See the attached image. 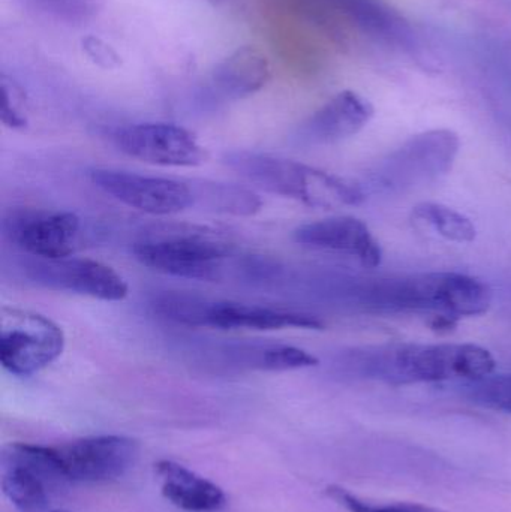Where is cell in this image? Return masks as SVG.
<instances>
[{
	"label": "cell",
	"mask_w": 511,
	"mask_h": 512,
	"mask_svg": "<svg viewBox=\"0 0 511 512\" xmlns=\"http://www.w3.org/2000/svg\"><path fill=\"white\" fill-rule=\"evenodd\" d=\"M339 358L356 375L395 385L474 382L497 367L494 355L476 343H392L351 349Z\"/></svg>",
	"instance_id": "cell-1"
},
{
	"label": "cell",
	"mask_w": 511,
	"mask_h": 512,
	"mask_svg": "<svg viewBox=\"0 0 511 512\" xmlns=\"http://www.w3.org/2000/svg\"><path fill=\"white\" fill-rule=\"evenodd\" d=\"M224 162L257 188L309 207L339 209L360 206L366 198L365 189L359 183L291 159L234 150L224 156Z\"/></svg>",
	"instance_id": "cell-2"
},
{
	"label": "cell",
	"mask_w": 511,
	"mask_h": 512,
	"mask_svg": "<svg viewBox=\"0 0 511 512\" xmlns=\"http://www.w3.org/2000/svg\"><path fill=\"white\" fill-rule=\"evenodd\" d=\"M162 319L191 328L218 330H323L326 322L311 313L236 301L209 300L186 292H164L152 303Z\"/></svg>",
	"instance_id": "cell-3"
},
{
	"label": "cell",
	"mask_w": 511,
	"mask_h": 512,
	"mask_svg": "<svg viewBox=\"0 0 511 512\" xmlns=\"http://www.w3.org/2000/svg\"><path fill=\"white\" fill-rule=\"evenodd\" d=\"M233 252V243L221 234L192 227L155 231L132 245V254L144 267L191 280L219 279Z\"/></svg>",
	"instance_id": "cell-4"
},
{
	"label": "cell",
	"mask_w": 511,
	"mask_h": 512,
	"mask_svg": "<svg viewBox=\"0 0 511 512\" xmlns=\"http://www.w3.org/2000/svg\"><path fill=\"white\" fill-rule=\"evenodd\" d=\"M461 150L452 129H431L405 141L369 174L374 191L407 194L437 182L452 170Z\"/></svg>",
	"instance_id": "cell-5"
},
{
	"label": "cell",
	"mask_w": 511,
	"mask_h": 512,
	"mask_svg": "<svg viewBox=\"0 0 511 512\" xmlns=\"http://www.w3.org/2000/svg\"><path fill=\"white\" fill-rule=\"evenodd\" d=\"M65 349L62 328L41 313L17 307L0 312V361L11 375H35L57 360Z\"/></svg>",
	"instance_id": "cell-6"
},
{
	"label": "cell",
	"mask_w": 511,
	"mask_h": 512,
	"mask_svg": "<svg viewBox=\"0 0 511 512\" xmlns=\"http://www.w3.org/2000/svg\"><path fill=\"white\" fill-rule=\"evenodd\" d=\"M87 176L99 191L147 215H177L195 206L191 185L180 180L110 168H93Z\"/></svg>",
	"instance_id": "cell-7"
},
{
	"label": "cell",
	"mask_w": 511,
	"mask_h": 512,
	"mask_svg": "<svg viewBox=\"0 0 511 512\" xmlns=\"http://www.w3.org/2000/svg\"><path fill=\"white\" fill-rule=\"evenodd\" d=\"M114 146L129 158L161 167L191 168L206 164L207 150L188 129L173 123H135L114 129Z\"/></svg>",
	"instance_id": "cell-8"
},
{
	"label": "cell",
	"mask_w": 511,
	"mask_h": 512,
	"mask_svg": "<svg viewBox=\"0 0 511 512\" xmlns=\"http://www.w3.org/2000/svg\"><path fill=\"white\" fill-rule=\"evenodd\" d=\"M30 282L53 291L86 295L102 301H122L128 283L110 265L89 258H33L24 264Z\"/></svg>",
	"instance_id": "cell-9"
},
{
	"label": "cell",
	"mask_w": 511,
	"mask_h": 512,
	"mask_svg": "<svg viewBox=\"0 0 511 512\" xmlns=\"http://www.w3.org/2000/svg\"><path fill=\"white\" fill-rule=\"evenodd\" d=\"M56 448L63 474L72 483H107L134 466L138 444L119 435L92 436Z\"/></svg>",
	"instance_id": "cell-10"
},
{
	"label": "cell",
	"mask_w": 511,
	"mask_h": 512,
	"mask_svg": "<svg viewBox=\"0 0 511 512\" xmlns=\"http://www.w3.org/2000/svg\"><path fill=\"white\" fill-rule=\"evenodd\" d=\"M78 231V216L60 210H14L3 219L9 242L32 258H66L74 252Z\"/></svg>",
	"instance_id": "cell-11"
},
{
	"label": "cell",
	"mask_w": 511,
	"mask_h": 512,
	"mask_svg": "<svg viewBox=\"0 0 511 512\" xmlns=\"http://www.w3.org/2000/svg\"><path fill=\"white\" fill-rule=\"evenodd\" d=\"M294 242L315 251L353 256L365 267L383 262V249L368 225L353 216H336L300 225L293 233Z\"/></svg>",
	"instance_id": "cell-12"
},
{
	"label": "cell",
	"mask_w": 511,
	"mask_h": 512,
	"mask_svg": "<svg viewBox=\"0 0 511 512\" xmlns=\"http://www.w3.org/2000/svg\"><path fill=\"white\" fill-rule=\"evenodd\" d=\"M374 114V105L368 99L353 90H344L300 125L297 138L312 146L341 143L359 134Z\"/></svg>",
	"instance_id": "cell-13"
},
{
	"label": "cell",
	"mask_w": 511,
	"mask_h": 512,
	"mask_svg": "<svg viewBox=\"0 0 511 512\" xmlns=\"http://www.w3.org/2000/svg\"><path fill=\"white\" fill-rule=\"evenodd\" d=\"M155 474L164 498L180 510L218 512L227 505L221 487L179 463L161 460L155 463Z\"/></svg>",
	"instance_id": "cell-14"
},
{
	"label": "cell",
	"mask_w": 511,
	"mask_h": 512,
	"mask_svg": "<svg viewBox=\"0 0 511 512\" xmlns=\"http://www.w3.org/2000/svg\"><path fill=\"white\" fill-rule=\"evenodd\" d=\"M371 38L389 44H411L413 32L407 21L383 0H320Z\"/></svg>",
	"instance_id": "cell-15"
},
{
	"label": "cell",
	"mask_w": 511,
	"mask_h": 512,
	"mask_svg": "<svg viewBox=\"0 0 511 512\" xmlns=\"http://www.w3.org/2000/svg\"><path fill=\"white\" fill-rule=\"evenodd\" d=\"M270 78L266 54L255 47L239 48L213 71V84L225 98L240 99L258 92Z\"/></svg>",
	"instance_id": "cell-16"
},
{
	"label": "cell",
	"mask_w": 511,
	"mask_h": 512,
	"mask_svg": "<svg viewBox=\"0 0 511 512\" xmlns=\"http://www.w3.org/2000/svg\"><path fill=\"white\" fill-rule=\"evenodd\" d=\"M194 192L195 204L227 215L252 216L260 212L263 201L254 192L231 183L203 182L189 183Z\"/></svg>",
	"instance_id": "cell-17"
},
{
	"label": "cell",
	"mask_w": 511,
	"mask_h": 512,
	"mask_svg": "<svg viewBox=\"0 0 511 512\" xmlns=\"http://www.w3.org/2000/svg\"><path fill=\"white\" fill-rule=\"evenodd\" d=\"M2 490L20 512H44L48 507L50 484L30 469L2 463Z\"/></svg>",
	"instance_id": "cell-18"
},
{
	"label": "cell",
	"mask_w": 511,
	"mask_h": 512,
	"mask_svg": "<svg viewBox=\"0 0 511 512\" xmlns=\"http://www.w3.org/2000/svg\"><path fill=\"white\" fill-rule=\"evenodd\" d=\"M233 355L240 358V364L267 372L308 369L320 363L315 355L291 345L248 346L237 348Z\"/></svg>",
	"instance_id": "cell-19"
},
{
	"label": "cell",
	"mask_w": 511,
	"mask_h": 512,
	"mask_svg": "<svg viewBox=\"0 0 511 512\" xmlns=\"http://www.w3.org/2000/svg\"><path fill=\"white\" fill-rule=\"evenodd\" d=\"M413 219L428 225L434 233L453 243H471L476 240L477 228L464 213L444 204L420 203L411 213Z\"/></svg>",
	"instance_id": "cell-20"
},
{
	"label": "cell",
	"mask_w": 511,
	"mask_h": 512,
	"mask_svg": "<svg viewBox=\"0 0 511 512\" xmlns=\"http://www.w3.org/2000/svg\"><path fill=\"white\" fill-rule=\"evenodd\" d=\"M471 397L480 405L511 415V375L486 376L468 382Z\"/></svg>",
	"instance_id": "cell-21"
},
{
	"label": "cell",
	"mask_w": 511,
	"mask_h": 512,
	"mask_svg": "<svg viewBox=\"0 0 511 512\" xmlns=\"http://www.w3.org/2000/svg\"><path fill=\"white\" fill-rule=\"evenodd\" d=\"M0 87H2L0 119H2L3 125L11 129L26 128L27 114L24 90L6 75H2V78H0Z\"/></svg>",
	"instance_id": "cell-22"
},
{
	"label": "cell",
	"mask_w": 511,
	"mask_h": 512,
	"mask_svg": "<svg viewBox=\"0 0 511 512\" xmlns=\"http://www.w3.org/2000/svg\"><path fill=\"white\" fill-rule=\"evenodd\" d=\"M83 48L90 59L95 60L98 65L104 66V68H114L120 63V57L117 56L116 51L110 45L102 42L101 39L89 36V38L84 39Z\"/></svg>",
	"instance_id": "cell-23"
},
{
	"label": "cell",
	"mask_w": 511,
	"mask_h": 512,
	"mask_svg": "<svg viewBox=\"0 0 511 512\" xmlns=\"http://www.w3.org/2000/svg\"><path fill=\"white\" fill-rule=\"evenodd\" d=\"M393 512H438L419 504H395Z\"/></svg>",
	"instance_id": "cell-24"
},
{
	"label": "cell",
	"mask_w": 511,
	"mask_h": 512,
	"mask_svg": "<svg viewBox=\"0 0 511 512\" xmlns=\"http://www.w3.org/2000/svg\"><path fill=\"white\" fill-rule=\"evenodd\" d=\"M51 512H71V511H66V510H57V511H51Z\"/></svg>",
	"instance_id": "cell-25"
}]
</instances>
